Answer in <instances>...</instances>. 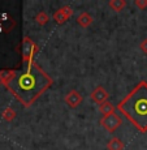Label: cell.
<instances>
[{"label":"cell","instance_id":"1","mask_svg":"<svg viewBox=\"0 0 147 150\" xmlns=\"http://www.w3.org/2000/svg\"><path fill=\"white\" fill-rule=\"evenodd\" d=\"M5 85L24 106H30L51 85V79L38 65L30 63L26 69L13 73Z\"/></svg>","mask_w":147,"mask_h":150},{"label":"cell","instance_id":"2","mask_svg":"<svg viewBox=\"0 0 147 150\" xmlns=\"http://www.w3.org/2000/svg\"><path fill=\"white\" fill-rule=\"evenodd\" d=\"M119 110L139 131H147V83L141 82L125 99L121 100Z\"/></svg>","mask_w":147,"mask_h":150}]
</instances>
